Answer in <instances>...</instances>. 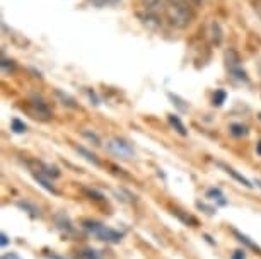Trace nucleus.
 <instances>
[{"label": "nucleus", "instance_id": "nucleus-27", "mask_svg": "<svg viewBox=\"0 0 261 259\" xmlns=\"http://www.w3.org/2000/svg\"><path fill=\"white\" fill-rule=\"evenodd\" d=\"M2 259H21V257H19L16 252H9V254H4Z\"/></svg>", "mask_w": 261, "mask_h": 259}, {"label": "nucleus", "instance_id": "nucleus-28", "mask_svg": "<svg viewBox=\"0 0 261 259\" xmlns=\"http://www.w3.org/2000/svg\"><path fill=\"white\" fill-rule=\"evenodd\" d=\"M0 239H2V241H0V244H2V247H6L7 244H9V239H7V236L2 232V234H0Z\"/></svg>", "mask_w": 261, "mask_h": 259}, {"label": "nucleus", "instance_id": "nucleus-14", "mask_svg": "<svg viewBox=\"0 0 261 259\" xmlns=\"http://www.w3.org/2000/svg\"><path fill=\"white\" fill-rule=\"evenodd\" d=\"M230 135H234V136H246L248 135V126H244V125H241V123H234V125H230Z\"/></svg>", "mask_w": 261, "mask_h": 259}, {"label": "nucleus", "instance_id": "nucleus-8", "mask_svg": "<svg viewBox=\"0 0 261 259\" xmlns=\"http://www.w3.org/2000/svg\"><path fill=\"white\" fill-rule=\"evenodd\" d=\"M219 165H220V167H222V169H224V170H225V172H227V174H230V176H232V178H234L236 181H239V183L243 184V186H246V188H253V184H251L249 181L246 179L243 174H239L238 170L230 167V165H225V164H222V162H219Z\"/></svg>", "mask_w": 261, "mask_h": 259}, {"label": "nucleus", "instance_id": "nucleus-13", "mask_svg": "<svg viewBox=\"0 0 261 259\" xmlns=\"http://www.w3.org/2000/svg\"><path fill=\"white\" fill-rule=\"evenodd\" d=\"M17 207H19V208H22L24 212H28V213L31 215V217H34V218L41 215V213H39V208L36 207V205H33V203H29V202H17Z\"/></svg>", "mask_w": 261, "mask_h": 259}, {"label": "nucleus", "instance_id": "nucleus-17", "mask_svg": "<svg viewBox=\"0 0 261 259\" xmlns=\"http://www.w3.org/2000/svg\"><path fill=\"white\" fill-rule=\"evenodd\" d=\"M172 215H176V217H178L179 220H183L185 223H191L193 227L196 225V220L191 217V215H183V213L179 212V210H172Z\"/></svg>", "mask_w": 261, "mask_h": 259}, {"label": "nucleus", "instance_id": "nucleus-22", "mask_svg": "<svg viewBox=\"0 0 261 259\" xmlns=\"http://www.w3.org/2000/svg\"><path fill=\"white\" fill-rule=\"evenodd\" d=\"M225 97H227V94H225L224 91H217L215 96H214V104L215 106H222V102L225 101Z\"/></svg>", "mask_w": 261, "mask_h": 259}, {"label": "nucleus", "instance_id": "nucleus-20", "mask_svg": "<svg viewBox=\"0 0 261 259\" xmlns=\"http://www.w3.org/2000/svg\"><path fill=\"white\" fill-rule=\"evenodd\" d=\"M0 65H2V70L6 73H11V72L16 70V63H14L12 60H7V58H2Z\"/></svg>", "mask_w": 261, "mask_h": 259}, {"label": "nucleus", "instance_id": "nucleus-26", "mask_svg": "<svg viewBox=\"0 0 261 259\" xmlns=\"http://www.w3.org/2000/svg\"><path fill=\"white\" fill-rule=\"evenodd\" d=\"M196 205H198V208H203V210H206V213H208V215H212V213H214L215 212V210L214 208H210V207H206V205H203V203H196Z\"/></svg>", "mask_w": 261, "mask_h": 259}, {"label": "nucleus", "instance_id": "nucleus-31", "mask_svg": "<svg viewBox=\"0 0 261 259\" xmlns=\"http://www.w3.org/2000/svg\"><path fill=\"white\" fill-rule=\"evenodd\" d=\"M254 184L261 189V179H254Z\"/></svg>", "mask_w": 261, "mask_h": 259}, {"label": "nucleus", "instance_id": "nucleus-30", "mask_svg": "<svg viewBox=\"0 0 261 259\" xmlns=\"http://www.w3.org/2000/svg\"><path fill=\"white\" fill-rule=\"evenodd\" d=\"M256 152H258V155H261V141L258 145H256Z\"/></svg>", "mask_w": 261, "mask_h": 259}, {"label": "nucleus", "instance_id": "nucleus-33", "mask_svg": "<svg viewBox=\"0 0 261 259\" xmlns=\"http://www.w3.org/2000/svg\"><path fill=\"white\" fill-rule=\"evenodd\" d=\"M167 4H174V2H179V0H166Z\"/></svg>", "mask_w": 261, "mask_h": 259}, {"label": "nucleus", "instance_id": "nucleus-2", "mask_svg": "<svg viewBox=\"0 0 261 259\" xmlns=\"http://www.w3.org/2000/svg\"><path fill=\"white\" fill-rule=\"evenodd\" d=\"M82 228L89 232L91 236L97 237L102 242L118 244V242L123 241V234L121 232H118V231H115V228L105 225L102 222H97V220H92V218L82 220Z\"/></svg>", "mask_w": 261, "mask_h": 259}, {"label": "nucleus", "instance_id": "nucleus-5", "mask_svg": "<svg viewBox=\"0 0 261 259\" xmlns=\"http://www.w3.org/2000/svg\"><path fill=\"white\" fill-rule=\"evenodd\" d=\"M225 60H227V68L229 72L232 73V75L236 77V79H241V80H246L248 77H246V72L241 70L239 67V55L236 53L234 50H229L227 53H225Z\"/></svg>", "mask_w": 261, "mask_h": 259}, {"label": "nucleus", "instance_id": "nucleus-21", "mask_svg": "<svg viewBox=\"0 0 261 259\" xmlns=\"http://www.w3.org/2000/svg\"><path fill=\"white\" fill-rule=\"evenodd\" d=\"M11 128L16 131V133H24V131H26V125L22 123L21 120H12V123H11Z\"/></svg>", "mask_w": 261, "mask_h": 259}, {"label": "nucleus", "instance_id": "nucleus-19", "mask_svg": "<svg viewBox=\"0 0 261 259\" xmlns=\"http://www.w3.org/2000/svg\"><path fill=\"white\" fill-rule=\"evenodd\" d=\"M57 96H58V97H60V99H62V104H65V106H68V107H77L75 101H73L70 96L63 94L62 91H57Z\"/></svg>", "mask_w": 261, "mask_h": 259}, {"label": "nucleus", "instance_id": "nucleus-23", "mask_svg": "<svg viewBox=\"0 0 261 259\" xmlns=\"http://www.w3.org/2000/svg\"><path fill=\"white\" fill-rule=\"evenodd\" d=\"M230 259H246V251H244V249H238V251L232 252Z\"/></svg>", "mask_w": 261, "mask_h": 259}, {"label": "nucleus", "instance_id": "nucleus-15", "mask_svg": "<svg viewBox=\"0 0 261 259\" xmlns=\"http://www.w3.org/2000/svg\"><path fill=\"white\" fill-rule=\"evenodd\" d=\"M210 29H212V40H214L215 45H220V41H222V31H220V26L217 22H212Z\"/></svg>", "mask_w": 261, "mask_h": 259}, {"label": "nucleus", "instance_id": "nucleus-12", "mask_svg": "<svg viewBox=\"0 0 261 259\" xmlns=\"http://www.w3.org/2000/svg\"><path fill=\"white\" fill-rule=\"evenodd\" d=\"M75 150H77V152H79V154H81V155H82V157H84V159H86V160H89V162H91V164H94V165H97V167H99V165H101V162H99V159H97V157H96V155H94V154H92V152H89V150H87V149H84V147H75Z\"/></svg>", "mask_w": 261, "mask_h": 259}, {"label": "nucleus", "instance_id": "nucleus-18", "mask_svg": "<svg viewBox=\"0 0 261 259\" xmlns=\"http://www.w3.org/2000/svg\"><path fill=\"white\" fill-rule=\"evenodd\" d=\"M84 193L87 196H91V199H97V202H105V194L96 191V189H91V188H84Z\"/></svg>", "mask_w": 261, "mask_h": 259}, {"label": "nucleus", "instance_id": "nucleus-3", "mask_svg": "<svg viewBox=\"0 0 261 259\" xmlns=\"http://www.w3.org/2000/svg\"><path fill=\"white\" fill-rule=\"evenodd\" d=\"M24 109L28 111V114L31 116L34 120H39V121H48L53 118L50 107L46 106V102H43L39 97H31L29 101H26V104L22 106Z\"/></svg>", "mask_w": 261, "mask_h": 259}, {"label": "nucleus", "instance_id": "nucleus-10", "mask_svg": "<svg viewBox=\"0 0 261 259\" xmlns=\"http://www.w3.org/2000/svg\"><path fill=\"white\" fill-rule=\"evenodd\" d=\"M167 121H169V125H171L176 131H178L179 135H183V136L188 135V131H186V126L183 125V121H181L176 114H169V116H167Z\"/></svg>", "mask_w": 261, "mask_h": 259}, {"label": "nucleus", "instance_id": "nucleus-1", "mask_svg": "<svg viewBox=\"0 0 261 259\" xmlns=\"http://www.w3.org/2000/svg\"><path fill=\"white\" fill-rule=\"evenodd\" d=\"M166 17L171 26L185 29V27H188L191 21L195 19V12L185 0H179V2H174V4H167Z\"/></svg>", "mask_w": 261, "mask_h": 259}, {"label": "nucleus", "instance_id": "nucleus-16", "mask_svg": "<svg viewBox=\"0 0 261 259\" xmlns=\"http://www.w3.org/2000/svg\"><path fill=\"white\" fill-rule=\"evenodd\" d=\"M234 236H236V237H238V241H239V242H243V244H246V246H248L249 249H254V251H258V252L261 254V249H259L258 246H256V244H254L253 241H249V239H248V237H246V236H243V234H241V232H238V231H234Z\"/></svg>", "mask_w": 261, "mask_h": 259}, {"label": "nucleus", "instance_id": "nucleus-24", "mask_svg": "<svg viewBox=\"0 0 261 259\" xmlns=\"http://www.w3.org/2000/svg\"><path fill=\"white\" fill-rule=\"evenodd\" d=\"M84 136H87V138H91V140H94V143L96 145H101V141H99V138L94 135V133H89V131H84Z\"/></svg>", "mask_w": 261, "mask_h": 259}, {"label": "nucleus", "instance_id": "nucleus-7", "mask_svg": "<svg viewBox=\"0 0 261 259\" xmlns=\"http://www.w3.org/2000/svg\"><path fill=\"white\" fill-rule=\"evenodd\" d=\"M55 223H57V227L60 228V231L67 232V234L75 232V228H73L72 222H70V220H68V217H67L65 213H58L57 217H55Z\"/></svg>", "mask_w": 261, "mask_h": 259}, {"label": "nucleus", "instance_id": "nucleus-11", "mask_svg": "<svg viewBox=\"0 0 261 259\" xmlns=\"http://www.w3.org/2000/svg\"><path fill=\"white\" fill-rule=\"evenodd\" d=\"M206 198L212 199V202H217L219 205H222V207H224V205H227V202L224 199V198H225V196H224V193L220 191L219 188H210L208 191H206Z\"/></svg>", "mask_w": 261, "mask_h": 259}, {"label": "nucleus", "instance_id": "nucleus-9", "mask_svg": "<svg viewBox=\"0 0 261 259\" xmlns=\"http://www.w3.org/2000/svg\"><path fill=\"white\" fill-rule=\"evenodd\" d=\"M77 259H102V254L97 251V249L81 247L77 251Z\"/></svg>", "mask_w": 261, "mask_h": 259}, {"label": "nucleus", "instance_id": "nucleus-32", "mask_svg": "<svg viewBox=\"0 0 261 259\" xmlns=\"http://www.w3.org/2000/svg\"><path fill=\"white\" fill-rule=\"evenodd\" d=\"M191 2H193V4H195V6H200V4H201V2H203V0H191Z\"/></svg>", "mask_w": 261, "mask_h": 259}, {"label": "nucleus", "instance_id": "nucleus-25", "mask_svg": "<svg viewBox=\"0 0 261 259\" xmlns=\"http://www.w3.org/2000/svg\"><path fill=\"white\" fill-rule=\"evenodd\" d=\"M91 2L97 7H102V6H106V4H111V0H91Z\"/></svg>", "mask_w": 261, "mask_h": 259}, {"label": "nucleus", "instance_id": "nucleus-29", "mask_svg": "<svg viewBox=\"0 0 261 259\" xmlns=\"http://www.w3.org/2000/svg\"><path fill=\"white\" fill-rule=\"evenodd\" d=\"M48 257H50V259H63L60 256H57V254H48Z\"/></svg>", "mask_w": 261, "mask_h": 259}, {"label": "nucleus", "instance_id": "nucleus-6", "mask_svg": "<svg viewBox=\"0 0 261 259\" xmlns=\"http://www.w3.org/2000/svg\"><path fill=\"white\" fill-rule=\"evenodd\" d=\"M33 178L36 179L38 183L46 189V191H50V193H53V194H58V189L55 188V184H53L51 178H48V176L41 174V172H36V170H33Z\"/></svg>", "mask_w": 261, "mask_h": 259}, {"label": "nucleus", "instance_id": "nucleus-4", "mask_svg": "<svg viewBox=\"0 0 261 259\" xmlns=\"http://www.w3.org/2000/svg\"><path fill=\"white\" fill-rule=\"evenodd\" d=\"M108 150L120 159H130V157H134V154H135L134 145L123 138H118V136L108 141Z\"/></svg>", "mask_w": 261, "mask_h": 259}]
</instances>
